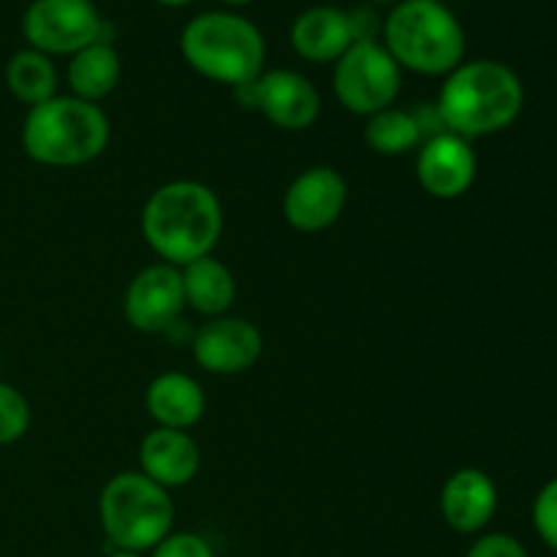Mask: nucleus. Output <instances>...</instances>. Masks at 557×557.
Listing matches in <instances>:
<instances>
[{"label":"nucleus","instance_id":"obj_12","mask_svg":"<svg viewBox=\"0 0 557 557\" xmlns=\"http://www.w3.org/2000/svg\"><path fill=\"white\" fill-rule=\"evenodd\" d=\"M348 201V183L332 166H310L294 180L283 196V215L288 226L302 234L330 228L343 215Z\"/></svg>","mask_w":557,"mask_h":557},{"label":"nucleus","instance_id":"obj_23","mask_svg":"<svg viewBox=\"0 0 557 557\" xmlns=\"http://www.w3.org/2000/svg\"><path fill=\"white\" fill-rule=\"evenodd\" d=\"M533 528L549 549H557V476L549 479L533 500Z\"/></svg>","mask_w":557,"mask_h":557},{"label":"nucleus","instance_id":"obj_7","mask_svg":"<svg viewBox=\"0 0 557 557\" xmlns=\"http://www.w3.org/2000/svg\"><path fill=\"white\" fill-rule=\"evenodd\" d=\"M400 85L403 69L381 41H354L332 74L337 101L359 117H373L395 107Z\"/></svg>","mask_w":557,"mask_h":557},{"label":"nucleus","instance_id":"obj_26","mask_svg":"<svg viewBox=\"0 0 557 557\" xmlns=\"http://www.w3.org/2000/svg\"><path fill=\"white\" fill-rule=\"evenodd\" d=\"M348 22H351L354 41H381V27H384V20H381L373 9L359 5V9L348 11Z\"/></svg>","mask_w":557,"mask_h":557},{"label":"nucleus","instance_id":"obj_16","mask_svg":"<svg viewBox=\"0 0 557 557\" xmlns=\"http://www.w3.org/2000/svg\"><path fill=\"white\" fill-rule=\"evenodd\" d=\"M292 47L310 63H337L354 44L348 11L337 5H310L292 22Z\"/></svg>","mask_w":557,"mask_h":557},{"label":"nucleus","instance_id":"obj_3","mask_svg":"<svg viewBox=\"0 0 557 557\" xmlns=\"http://www.w3.org/2000/svg\"><path fill=\"white\" fill-rule=\"evenodd\" d=\"M109 117L98 103L76 96H54L27 112L22 150L41 166H85L109 145Z\"/></svg>","mask_w":557,"mask_h":557},{"label":"nucleus","instance_id":"obj_22","mask_svg":"<svg viewBox=\"0 0 557 557\" xmlns=\"http://www.w3.org/2000/svg\"><path fill=\"white\" fill-rule=\"evenodd\" d=\"M30 428V406L16 386L0 381V446L16 444Z\"/></svg>","mask_w":557,"mask_h":557},{"label":"nucleus","instance_id":"obj_1","mask_svg":"<svg viewBox=\"0 0 557 557\" xmlns=\"http://www.w3.org/2000/svg\"><path fill=\"white\" fill-rule=\"evenodd\" d=\"M223 232L215 190L196 180H174L150 194L141 210V237L163 264L185 267L212 256Z\"/></svg>","mask_w":557,"mask_h":557},{"label":"nucleus","instance_id":"obj_4","mask_svg":"<svg viewBox=\"0 0 557 557\" xmlns=\"http://www.w3.org/2000/svg\"><path fill=\"white\" fill-rule=\"evenodd\" d=\"M180 52L196 74L234 90L264 74L267 44L259 27L234 11H205L180 33Z\"/></svg>","mask_w":557,"mask_h":557},{"label":"nucleus","instance_id":"obj_9","mask_svg":"<svg viewBox=\"0 0 557 557\" xmlns=\"http://www.w3.org/2000/svg\"><path fill=\"white\" fill-rule=\"evenodd\" d=\"M245 107L259 109L272 125L283 131H305L319 120L321 92L308 76L297 71H264L250 85L237 87Z\"/></svg>","mask_w":557,"mask_h":557},{"label":"nucleus","instance_id":"obj_15","mask_svg":"<svg viewBox=\"0 0 557 557\" xmlns=\"http://www.w3.org/2000/svg\"><path fill=\"white\" fill-rule=\"evenodd\" d=\"M199 444L185 430L156 428L139 444L141 473L163 490L188 484L199 473Z\"/></svg>","mask_w":557,"mask_h":557},{"label":"nucleus","instance_id":"obj_19","mask_svg":"<svg viewBox=\"0 0 557 557\" xmlns=\"http://www.w3.org/2000/svg\"><path fill=\"white\" fill-rule=\"evenodd\" d=\"M120 76H123V60L112 41H92L90 47L71 54L69 71H65L71 96L90 103L112 96L114 87L120 85Z\"/></svg>","mask_w":557,"mask_h":557},{"label":"nucleus","instance_id":"obj_10","mask_svg":"<svg viewBox=\"0 0 557 557\" xmlns=\"http://www.w3.org/2000/svg\"><path fill=\"white\" fill-rule=\"evenodd\" d=\"M196 364L207 373L237 375L253 368L264 351L259 326L239 315H218L196 330L190 343Z\"/></svg>","mask_w":557,"mask_h":557},{"label":"nucleus","instance_id":"obj_21","mask_svg":"<svg viewBox=\"0 0 557 557\" xmlns=\"http://www.w3.org/2000/svg\"><path fill=\"white\" fill-rule=\"evenodd\" d=\"M422 120L413 112L406 109H384V112L368 117L364 125V141L370 145V150L379 152V156H406V152L417 150L419 141H422Z\"/></svg>","mask_w":557,"mask_h":557},{"label":"nucleus","instance_id":"obj_6","mask_svg":"<svg viewBox=\"0 0 557 557\" xmlns=\"http://www.w3.org/2000/svg\"><path fill=\"white\" fill-rule=\"evenodd\" d=\"M98 517L114 547L141 555L172 533L174 504L161 484L141 471H125L109 479L101 490Z\"/></svg>","mask_w":557,"mask_h":557},{"label":"nucleus","instance_id":"obj_24","mask_svg":"<svg viewBox=\"0 0 557 557\" xmlns=\"http://www.w3.org/2000/svg\"><path fill=\"white\" fill-rule=\"evenodd\" d=\"M152 557H215V549L199 533H169L152 549Z\"/></svg>","mask_w":557,"mask_h":557},{"label":"nucleus","instance_id":"obj_29","mask_svg":"<svg viewBox=\"0 0 557 557\" xmlns=\"http://www.w3.org/2000/svg\"><path fill=\"white\" fill-rule=\"evenodd\" d=\"M223 3H226V5H248L250 0H223Z\"/></svg>","mask_w":557,"mask_h":557},{"label":"nucleus","instance_id":"obj_5","mask_svg":"<svg viewBox=\"0 0 557 557\" xmlns=\"http://www.w3.org/2000/svg\"><path fill=\"white\" fill-rule=\"evenodd\" d=\"M381 44L400 69L446 76L466 58V30L441 0H400L381 27Z\"/></svg>","mask_w":557,"mask_h":557},{"label":"nucleus","instance_id":"obj_17","mask_svg":"<svg viewBox=\"0 0 557 557\" xmlns=\"http://www.w3.org/2000/svg\"><path fill=\"white\" fill-rule=\"evenodd\" d=\"M145 406L156 428L185 430L188 433L207 411V395L188 373H161L150 381Z\"/></svg>","mask_w":557,"mask_h":557},{"label":"nucleus","instance_id":"obj_14","mask_svg":"<svg viewBox=\"0 0 557 557\" xmlns=\"http://www.w3.org/2000/svg\"><path fill=\"white\" fill-rule=\"evenodd\" d=\"M498 509V487L479 468H460L446 479L441 490V517L462 536H476Z\"/></svg>","mask_w":557,"mask_h":557},{"label":"nucleus","instance_id":"obj_13","mask_svg":"<svg viewBox=\"0 0 557 557\" xmlns=\"http://www.w3.org/2000/svg\"><path fill=\"white\" fill-rule=\"evenodd\" d=\"M417 177L435 199H460L476 180V152L471 141L451 131L433 134L419 150Z\"/></svg>","mask_w":557,"mask_h":557},{"label":"nucleus","instance_id":"obj_28","mask_svg":"<svg viewBox=\"0 0 557 557\" xmlns=\"http://www.w3.org/2000/svg\"><path fill=\"white\" fill-rule=\"evenodd\" d=\"M109 557H141L139 553H123V549H117V553H112Z\"/></svg>","mask_w":557,"mask_h":557},{"label":"nucleus","instance_id":"obj_25","mask_svg":"<svg viewBox=\"0 0 557 557\" xmlns=\"http://www.w3.org/2000/svg\"><path fill=\"white\" fill-rule=\"evenodd\" d=\"M466 557H531L525 544L509 533H484L471 544Z\"/></svg>","mask_w":557,"mask_h":557},{"label":"nucleus","instance_id":"obj_18","mask_svg":"<svg viewBox=\"0 0 557 557\" xmlns=\"http://www.w3.org/2000/svg\"><path fill=\"white\" fill-rule=\"evenodd\" d=\"M180 275H183L185 305H190L196 313L207 319L228 313L237 297V281L223 261H218L215 256H205V259L180 267Z\"/></svg>","mask_w":557,"mask_h":557},{"label":"nucleus","instance_id":"obj_11","mask_svg":"<svg viewBox=\"0 0 557 557\" xmlns=\"http://www.w3.org/2000/svg\"><path fill=\"white\" fill-rule=\"evenodd\" d=\"M185 308L183 275L180 267L172 264H150L134 275V281L125 288L123 310L125 319L134 330L158 335L166 332L180 319Z\"/></svg>","mask_w":557,"mask_h":557},{"label":"nucleus","instance_id":"obj_20","mask_svg":"<svg viewBox=\"0 0 557 557\" xmlns=\"http://www.w3.org/2000/svg\"><path fill=\"white\" fill-rule=\"evenodd\" d=\"M5 87L25 107H38L58 96V69L52 58L38 49H20L5 63Z\"/></svg>","mask_w":557,"mask_h":557},{"label":"nucleus","instance_id":"obj_2","mask_svg":"<svg viewBox=\"0 0 557 557\" xmlns=\"http://www.w3.org/2000/svg\"><path fill=\"white\" fill-rule=\"evenodd\" d=\"M525 90L515 71L498 60H468L446 74L438 92L444 131L479 139L509 128L522 112Z\"/></svg>","mask_w":557,"mask_h":557},{"label":"nucleus","instance_id":"obj_30","mask_svg":"<svg viewBox=\"0 0 557 557\" xmlns=\"http://www.w3.org/2000/svg\"><path fill=\"white\" fill-rule=\"evenodd\" d=\"M373 3H395L397 5V3H400V0H373Z\"/></svg>","mask_w":557,"mask_h":557},{"label":"nucleus","instance_id":"obj_27","mask_svg":"<svg viewBox=\"0 0 557 557\" xmlns=\"http://www.w3.org/2000/svg\"><path fill=\"white\" fill-rule=\"evenodd\" d=\"M161 5H172V9H177V5H188L194 3V0H158Z\"/></svg>","mask_w":557,"mask_h":557},{"label":"nucleus","instance_id":"obj_8","mask_svg":"<svg viewBox=\"0 0 557 557\" xmlns=\"http://www.w3.org/2000/svg\"><path fill=\"white\" fill-rule=\"evenodd\" d=\"M107 22L92 0H30L22 14V33L30 49L44 54H76L103 38Z\"/></svg>","mask_w":557,"mask_h":557}]
</instances>
